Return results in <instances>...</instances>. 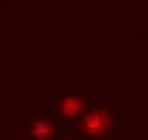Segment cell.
<instances>
[{
	"label": "cell",
	"instance_id": "1",
	"mask_svg": "<svg viewBox=\"0 0 148 140\" xmlns=\"http://www.w3.org/2000/svg\"><path fill=\"white\" fill-rule=\"evenodd\" d=\"M112 123H114V119L105 108H95V110L84 114L79 123V132L88 138H99V136H105L112 129Z\"/></svg>",
	"mask_w": 148,
	"mask_h": 140
},
{
	"label": "cell",
	"instance_id": "2",
	"mask_svg": "<svg viewBox=\"0 0 148 140\" xmlns=\"http://www.w3.org/2000/svg\"><path fill=\"white\" fill-rule=\"evenodd\" d=\"M84 110H86V101L77 95H67L58 101V112L64 119H77L84 114Z\"/></svg>",
	"mask_w": 148,
	"mask_h": 140
},
{
	"label": "cell",
	"instance_id": "3",
	"mask_svg": "<svg viewBox=\"0 0 148 140\" xmlns=\"http://www.w3.org/2000/svg\"><path fill=\"white\" fill-rule=\"evenodd\" d=\"M54 125L47 121L45 116H37L32 121V125H30V134H32L34 140H49L54 136Z\"/></svg>",
	"mask_w": 148,
	"mask_h": 140
}]
</instances>
